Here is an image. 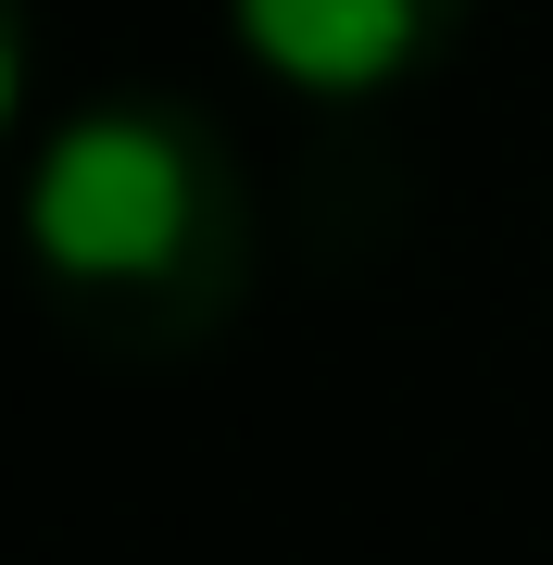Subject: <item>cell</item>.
Listing matches in <instances>:
<instances>
[{
    "label": "cell",
    "instance_id": "cell-1",
    "mask_svg": "<svg viewBox=\"0 0 553 565\" xmlns=\"http://www.w3.org/2000/svg\"><path fill=\"white\" fill-rule=\"evenodd\" d=\"M25 277L102 364H177L252 302V177L177 88H114L25 163Z\"/></svg>",
    "mask_w": 553,
    "mask_h": 565
},
{
    "label": "cell",
    "instance_id": "cell-2",
    "mask_svg": "<svg viewBox=\"0 0 553 565\" xmlns=\"http://www.w3.org/2000/svg\"><path fill=\"white\" fill-rule=\"evenodd\" d=\"M226 13H240V51L302 102H377L466 39L478 0H226Z\"/></svg>",
    "mask_w": 553,
    "mask_h": 565
},
{
    "label": "cell",
    "instance_id": "cell-3",
    "mask_svg": "<svg viewBox=\"0 0 553 565\" xmlns=\"http://www.w3.org/2000/svg\"><path fill=\"white\" fill-rule=\"evenodd\" d=\"M25 114V0H0V139Z\"/></svg>",
    "mask_w": 553,
    "mask_h": 565
}]
</instances>
